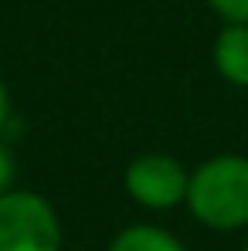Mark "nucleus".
Segmentation results:
<instances>
[{"label": "nucleus", "mask_w": 248, "mask_h": 251, "mask_svg": "<svg viewBox=\"0 0 248 251\" xmlns=\"http://www.w3.org/2000/svg\"><path fill=\"white\" fill-rule=\"evenodd\" d=\"M187 210L211 231L248 227V156L218 153L191 173Z\"/></svg>", "instance_id": "f257e3e1"}, {"label": "nucleus", "mask_w": 248, "mask_h": 251, "mask_svg": "<svg viewBox=\"0 0 248 251\" xmlns=\"http://www.w3.org/2000/svg\"><path fill=\"white\" fill-rule=\"evenodd\" d=\"M61 224L55 207L34 190L0 194V251H58Z\"/></svg>", "instance_id": "f03ea898"}, {"label": "nucleus", "mask_w": 248, "mask_h": 251, "mask_svg": "<svg viewBox=\"0 0 248 251\" xmlns=\"http://www.w3.org/2000/svg\"><path fill=\"white\" fill-rule=\"evenodd\" d=\"M187 167L170 153H143L129 160L123 173L126 194L146 210H170L187 201Z\"/></svg>", "instance_id": "7ed1b4c3"}, {"label": "nucleus", "mask_w": 248, "mask_h": 251, "mask_svg": "<svg viewBox=\"0 0 248 251\" xmlns=\"http://www.w3.org/2000/svg\"><path fill=\"white\" fill-rule=\"evenodd\" d=\"M211 61L224 82L248 88V24H224L211 44Z\"/></svg>", "instance_id": "20e7f679"}, {"label": "nucleus", "mask_w": 248, "mask_h": 251, "mask_svg": "<svg viewBox=\"0 0 248 251\" xmlns=\"http://www.w3.org/2000/svg\"><path fill=\"white\" fill-rule=\"evenodd\" d=\"M109 251H187V248L157 224H129L112 238Z\"/></svg>", "instance_id": "39448f33"}, {"label": "nucleus", "mask_w": 248, "mask_h": 251, "mask_svg": "<svg viewBox=\"0 0 248 251\" xmlns=\"http://www.w3.org/2000/svg\"><path fill=\"white\" fill-rule=\"evenodd\" d=\"M224 24H248V0H204Z\"/></svg>", "instance_id": "423d86ee"}, {"label": "nucleus", "mask_w": 248, "mask_h": 251, "mask_svg": "<svg viewBox=\"0 0 248 251\" xmlns=\"http://www.w3.org/2000/svg\"><path fill=\"white\" fill-rule=\"evenodd\" d=\"M14 183V153L7 146V139L0 136V194H7Z\"/></svg>", "instance_id": "0eeeda50"}, {"label": "nucleus", "mask_w": 248, "mask_h": 251, "mask_svg": "<svg viewBox=\"0 0 248 251\" xmlns=\"http://www.w3.org/2000/svg\"><path fill=\"white\" fill-rule=\"evenodd\" d=\"M14 119V105H10V92H7V82L0 78V136H3V129L7 123Z\"/></svg>", "instance_id": "6e6552de"}, {"label": "nucleus", "mask_w": 248, "mask_h": 251, "mask_svg": "<svg viewBox=\"0 0 248 251\" xmlns=\"http://www.w3.org/2000/svg\"><path fill=\"white\" fill-rule=\"evenodd\" d=\"M242 251H248V245H245V248H242Z\"/></svg>", "instance_id": "1a4fd4ad"}]
</instances>
